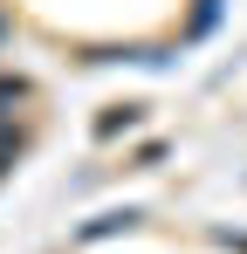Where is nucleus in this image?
Listing matches in <instances>:
<instances>
[{"instance_id":"2","label":"nucleus","mask_w":247,"mask_h":254,"mask_svg":"<svg viewBox=\"0 0 247 254\" xmlns=\"http://www.w3.org/2000/svg\"><path fill=\"white\" fill-rule=\"evenodd\" d=\"M21 96H28V83H21V76H0V130H14V124H7V110H14Z\"/></svg>"},{"instance_id":"5","label":"nucleus","mask_w":247,"mask_h":254,"mask_svg":"<svg viewBox=\"0 0 247 254\" xmlns=\"http://www.w3.org/2000/svg\"><path fill=\"white\" fill-rule=\"evenodd\" d=\"M213 21H220V0H199V14H192V35H206Z\"/></svg>"},{"instance_id":"4","label":"nucleus","mask_w":247,"mask_h":254,"mask_svg":"<svg viewBox=\"0 0 247 254\" xmlns=\"http://www.w3.org/2000/svg\"><path fill=\"white\" fill-rule=\"evenodd\" d=\"M21 151H28V137H21V130H0V172H14Z\"/></svg>"},{"instance_id":"3","label":"nucleus","mask_w":247,"mask_h":254,"mask_svg":"<svg viewBox=\"0 0 247 254\" xmlns=\"http://www.w3.org/2000/svg\"><path fill=\"white\" fill-rule=\"evenodd\" d=\"M130 124H137V103H124V110H110V117L96 124V137H117V130H130Z\"/></svg>"},{"instance_id":"1","label":"nucleus","mask_w":247,"mask_h":254,"mask_svg":"<svg viewBox=\"0 0 247 254\" xmlns=\"http://www.w3.org/2000/svg\"><path fill=\"white\" fill-rule=\"evenodd\" d=\"M130 220H137V213H130V206H110V213H96V220H89V227H82L76 241H110V234H124V227H130Z\"/></svg>"}]
</instances>
